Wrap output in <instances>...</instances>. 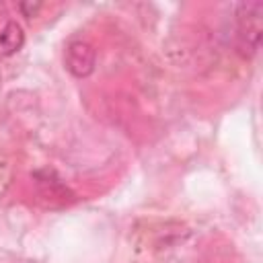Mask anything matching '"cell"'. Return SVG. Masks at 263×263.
Listing matches in <instances>:
<instances>
[{"label":"cell","instance_id":"obj_3","mask_svg":"<svg viewBox=\"0 0 263 263\" xmlns=\"http://www.w3.org/2000/svg\"><path fill=\"white\" fill-rule=\"evenodd\" d=\"M64 64L66 70L76 76V78H86L92 74L95 64H97V51L95 47L84 41V39H74L66 45V53H64Z\"/></svg>","mask_w":263,"mask_h":263},{"label":"cell","instance_id":"obj_5","mask_svg":"<svg viewBox=\"0 0 263 263\" xmlns=\"http://www.w3.org/2000/svg\"><path fill=\"white\" fill-rule=\"evenodd\" d=\"M41 2H21L18 4V10L23 12V16H27V18H33V16H37V12L41 10Z\"/></svg>","mask_w":263,"mask_h":263},{"label":"cell","instance_id":"obj_4","mask_svg":"<svg viewBox=\"0 0 263 263\" xmlns=\"http://www.w3.org/2000/svg\"><path fill=\"white\" fill-rule=\"evenodd\" d=\"M23 45H25V31H23L21 23L8 21L0 29V55H4V58L14 55Z\"/></svg>","mask_w":263,"mask_h":263},{"label":"cell","instance_id":"obj_2","mask_svg":"<svg viewBox=\"0 0 263 263\" xmlns=\"http://www.w3.org/2000/svg\"><path fill=\"white\" fill-rule=\"evenodd\" d=\"M35 181V189L39 199L49 205V208H62L74 201V193L70 191V187L64 183V179L53 171V168H37L33 175Z\"/></svg>","mask_w":263,"mask_h":263},{"label":"cell","instance_id":"obj_1","mask_svg":"<svg viewBox=\"0 0 263 263\" xmlns=\"http://www.w3.org/2000/svg\"><path fill=\"white\" fill-rule=\"evenodd\" d=\"M263 2H240L234 8V49L242 60H251L261 45Z\"/></svg>","mask_w":263,"mask_h":263}]
</instances>
